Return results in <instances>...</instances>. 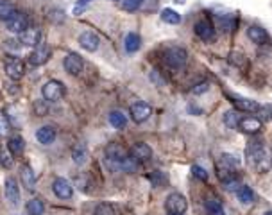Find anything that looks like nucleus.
<instances>
[{
  "label": "nucleus",
  "instance_id": "obj_46",
  "mask_svg": "<svg viewBox=\"0 0 272 215\" xmlns=\"http://www.w3.org/2000/svg\"><path fill=\"white\" fill-rule=\"evenodd\" d=\"M115 2H117V0H115Z\"/></svg>",
  "mask_w": 272,
  "mask_h": 215
},
{
  "label": "nucleus",
  "instance_id": "obj_28",
  "mask_svg": "<svg viewBox=\"0 0 272 215\" xmlns=\"http://www.w3.org/2000/svg\"><path fill=\"white\" fill-rule=\"evenodd\" d=\"M110 124L115 129H124L127 125V117L122 111H111L110 113Z\"/></svg>",
  "mask_w": 272,
  "mask_h": 215
},
{
  "label": "nucleus",
  "instance_id": "obj_13",
  "mask_svg": "<svg viewBox=\"0 0 272 215\" xmlns=\"http://www.w3.org/2000/svg\"><path fill=\"white\" fill-rule=\"evenodd\" d=\"M129 154L138 161V163H145V161H149L150 158H152V149L147 144H143V142H138V144H134L133 147H131Z\"/></svg>",
  "mask_w": 272,
  "mask_h": 215
},
{
  "label": "nucleus",
  "instance_id": "obj_26",
  "mask_svg": "<svg viewBox=\"0 0 272 215\" xmlns=\"http://www.w3.org/2000/svg\"><path fill=\"white\" fill-rule=\"evenodd\" d=\"M140 45H142V39H140V36L136 32H129L126 36V39H124V47H126L127 52H136L140 49Z\"/></svg>",
  "mask_w": 272,
  "mask_h": 215
},
{
  "label": "nucleus",
  "instance_id": "obj_36",
  "mask_svg": "<svg viewBox=\"0 0 272 215\" xmlns=\"http://www.w3.org/2000/svg\"><path fill=\"white\" fill-rule=\"evenodd\" d=\"M142 2H143V0H122V9H124V11L133 13V11H136L140 6H142Z\"/></svg>",
  "mask_w": 272,
  "mask_h": 215
},
{
  "label": "nucleus",
  "instance_id": "obj_3",
  "mask_svg": "<svg viewBox=\"0 0 272 215\" xmlns=\"http://www.w3.org/2000/svg\"><path fill=\"white\" fill-rule=\"evenodd\" d=\"M131 154L127 153L126 149L122 147L120 144H110L106 147V161H107V165H110L111 168H117V170H120L122 168V163L124 161L129 158Z\"/></svg>",
  "mask_w": 272,
  "mask_h": 215
},
{
  "label": "nucleus",
  "instance_id": "obj_6",
  "mask_svg": "<svg viewBox=\"0 0 272 215\" xmlns=\"http://www.w3.org/2000/svg\"><path fill=\"white\" fill-rule=\"evenodd\" d=\"M165 208H167V211H170V213H181L183 215L186 211V208H188V201H186V197L183 196V194L174 192V194H170V196L167 197Z\"/></svg>",
  "mask_w": 272,
  "mask_h": 215
},
{
  "label": "nucleus",
  "instance_id": "obj_30",
  "mask_svg": "<svg viewBox=\"0 0 272 215\" xmlns=\"http://www.w3.org/2000/svg\"><path fill=\"white\" fill-rule=\"evenodd\" d=\"M27 211H29V215H43V211H45L43 201L38 199V197L31 199V201L27 203Z\"/></svg>",
  "mask_w": 272,
  "mask_h": 215
},
{
  "label": "nucleus",
  "instance_id": "obj_41",
  "mask_svg": "<svg viewBox=\"0 0 272 215\" xmlns=\"http://www.w3.org/2000/svg\"><path fill=\"white\" fill-rule=\"evenodd\" d=\"M208 90H209V82H201V84L195 86L192 92L195 95H199V94H204V92H208Z\"/></svg>",
  "mask_w": 272,
  "mask_h": 215
},
{
  "label": "nucleus",
  "instance_id": "obj_16",
  "mask_svg": "<svg viewBox=\"0 0 272 215\" xmlns=\"http://www.w3.org/2000/svg\"><path fill=\"white\" fill-rule=\"evenodd\" d=\"M79 45L84 49V51L95 52L97 49H99V45H100V38L95 34V32L86 31V32H83V34L79 36Z\"/></svg>",
  "mask_w": 272,
  "mask_h": 215
},
{
  "label": "nucleus",
  "instance_id": "obj_5",
  "mask_svg": "<svg viewBox=\"0 0 272 215\" xmlns=\"http://www.w3.org/2000/svg\"><path fill=\"white\" fill-rule=\"evenodd\" d=\"M41 95H43V99L48 102L60 101V99L65 95V84L61 81L52 79V81H48L43 84V88H41Z\"/></svg>",
  "mask_w": 272,
  "mask_h": 215
},
{
  "label": "nucleus",
  "instance_id": "obj_39",
  "mask_svg": "<svg viewBox=\"0 0 272 215\" xmlns=\"http://www.w3.org/2000/svg\"><path fill=\"white\" fill-rule=\"evenodd\" d=\"M192 172H193V176L199 178V180H201V181H206V180H208V172H206L202 167H199V165H195V167L192 168Z\"/></svg>",
  "mask_w": 272,
  "mask_h": 215
},
{
  "label": "nucleus",
  "instance_id": "obj_44",
  "mask_svg": "<svg viewBox=\"0 0 272 215\" xmlns=\"http://www.w3.org/2000/svg\"><path fill=\"white\" fill-rule=\"evenodd\" d=\"M263 215H272V211H265V213Z\"/></svg>",
  "mask_w": 272,
  "mask_h": 215
},
{
  "label": "nucleus",
  "instance_id": "obj_29",
  "mask_svg": "<svg viewBox=\"0 0 272 215\" xmlns=\"http://www.w3.org/2000/svg\"><path fill=\"white\" fill-rule=\"evenodd\" d=\"M237 196H238V201H240L242 204L254 203V192H252L249 187H240L237 192Z\"/></svg>",
  "mask_w": 272,
  "mask_h": 215
},
{
  "label": "nucleus",
  "instance_id": "obj_38",
  "mask_svg": "<svg viewBox=\"0 0 272 215\" xmlns=\"http://www.w3.org/2000/svg\"><path fill=\"white\" fill-rule=\"evenodd\" d=\"M4 47H6V51H13V52H18L20 51L24 45H22V41L20 39H8V41L4 43Z\"/></svg>",
  "mask_w": 272,
  "mask_h": 215
},
{
  "label": "nucleus",
  "instance_id": "obj_7",
  "mask_svg": "<svg viewBox=\"0 0 272 215\" xmlns=\"http://www.w3.org/2000/svg\"><path fill=\"white\" fill-rule=\"evenodd\" d=\"M27 27H29L27 16L20 11H16L15 15L6 22V29H8L9 32H15V34H22Z\"/></svg>",
  "mask_w": 272,
  "mask_h": 215
},
{
  "label": "nucleus",
  "instance_id": "obj_27",
  "mask_svg": "<svg viewBox=\"0 0 272 215\" xmlns=\"http://www.w3.org/2000/svg\"><path fill=\"white\" fill-rule=\"evenodd\" d=\"M16 13V8L9 0H0V22H8Z\"/></svg>",
  "mask_w": 272,
  "mask_h": 215
},
{
  "label": "nucleus",
  "instance_id": "obj_21",
  "mask_svg": "<svg viewBox=\"0 0 272 215\" xmlns=\"http://www.w3.org/2000/svg\"><path fill=\"white\" fill-rule=\"evenodd\" d=\"M36 138H38L40 144L50 145L56 140V129L52 125H43V127H40L36 131Z\"/></svg>",
  "mask_w": 272,
  "mask_h": 215
},
{
  "label": "nucleus",
  "instance_id": "obj_17",
  "mask_svg": "<svg viewBox=\"0 0 272 215\" xmlns=\"http://www.w3.org/2000/svg\"><path fill=\"white\" fill-rule=\"evenodd\" d=\"M6 197L11 204L20 203V187L16 183L15 178H8L6 180Z\"/></svg>",
  "mask_w": 272,
  "mask_h": 215
},
{
  "label": "nucleus",
  "instance_id": "obj_22",
  "mask_svg": "<svg viewBox=\"0 0 272 215\" xmlns=\"http://www.w3.org/2000/svg\"><path fill=\"white\" fill-rule=\"evenodd\" d=\"M20 178H22V183H24V187L27 188V190H34L36 176H34V170L31 168V165H22Z\"/></svg>",
  "mask_w": 272,
  "mask_h": 215
},
{
  "label": "nucleus",
  "instance_id": "obj_8",
  "mask_svg": "<svg viewBox=\"0 0 272 215\" xmlns=\"http://www.w3.org/2000/svg\"><path fill=\"white\" fill-rule=\"evenodd\" d=\"M50 49H48V45H45V43H40V45H36L34 51L31 52V56H29V63H31L32 67H41V65H45V63L48 61V58H50Z\"/></svg>",
  "mask_w": 272,
  "mask_h": 215
},
{
  "label": "nucleus",
  "instance_id": "obj_23",
  "mask_svg": "<svg viewBox=\"0 0 272 215\" xmlns=\"http://www.w3.org/2000/svg\"><path fill=\"white\" fill-rule=\"evenodd\" d=\"M8 149L13 153V156H22L25 151V140L20 135H13L8 142Z\"/></svg>",
  "mask_w": 272,
  "mask_h": 215
},
{
  "label": "nucleus",
  "instance_id": "obj_10",
  "mask_svg": "<svg viewBox=\"0 0 272 215\" xmlns=\"http://www.w3.org/2000/svg\"><path fill=\"white\" fill-rule=\"evenodd\" d=\"M6 74H8L9 79H15V81H18V79L24 77L25 74V65L22 59L18 58H9L8 61H6Z\"/></svg>",
  "mask_w": 272,
  "mask_h": 215
},
{
  "label": "nucleus",
  "instance_id": "obj_34",
  "mask_svg": "<svg viewBox=\"0 0 272 215\" xmlns=\"http://www.w3.org/2000/svg\"><path fill=\"white\" fill-rule=\"evenodd\" d=\"M0 165L4 168H9L13 165V153L9 149L0 147Z\"/></svg>",
  "mask_w": 272,
  "mask_h": 215
},
{
  "label": "nucleus",
  "instance_id": "obj_4",
  "mask_svg": "<svg viewBox=\"0 0 272 215\" xmlns=\"http://www.w3.org/2000/svg\"><path fill=\"white\" fill-rule=\"evenodd\" d=\"M165 58V63L169 65L170 68H183L186 65V59H188V54H186L185 49L181 47H169L163 54Z\"/></svg>",
  "mask_w": 272,
  "mask_h": 215
},
{
  "label": "nucleus",
  "instance_id": "obj_19",
  "mask_svg": "<svg viewBox=\"0 0 272 215\" xmlns=\"http://www.w3.org/2000/svg\"><path fill=\"white\" fill-rule=\"evenodd\" d=\"M233 104L238 111H245V113H254L261 108L256 101H251V99H244V97H235L233 99Z\"/></svg>",
  "mask_w": 272,
  "mask_h": 215
},
{
  "label": "nucleus",
  "instance_id": "obj_9",
  "mask_svg": "<svg viewBox=\"0 0 272 215\" xmlns=\"http://www.w3.org/2000/svg\"><path fill=\"white\" fill-rule=\"evenodd\" d=\"M129 115L136 124H142V122H145L152 115V108L147 102H134L129 108Z\"/></svg>",
  "mask_w": 272,
  "mask_h": 215
},
{
  "label": "nucleus",
  "instance_id": "obj_45",
  "mask_svg": "<svg viewBox=\"0 0 272 215\" xmlns=\"http://www.w3.org/2000/svg\"><path fill=\"white\" fill-rule=\"evenodd\" d=\"M169 215H181V213H170V211H169Z\"/></svg>",
  "mask_w": 272,
  "mask_h": 215
},
{
  "label": "nucleus",
  "instance_id": "obj_15",
  "mask_svg": "<svg viewBox=\"0 0 272 215\" xmlns=\"http://www.w3.org/2000/svg\"><path fill=\"white\" fill-rule=\"evenodd\" d=\"M18 39L22 41L24 47H36V45H40L41 31L38 27H27L24 32H22Z\"/></svg>",
  "mask_w": 272,
  "mask_h": 215
},
{
  "label": "nucleus",
  "instance_id": "obj_18",
  "mask_svg": "<svg viewBox=\"0 0 272 215\" xmlns=\"http://www.w3.org/2000/svg\"><path fill=\"white\" fill-rule=\"evenodd\" d=\"M238 127H240V131H244V133L254 135L261 129V120L256 117H244V118H240Z\"/></svg>",
  "mask_w": 272,
  "mask_h": 215
},
{
  "label": "nucleus",
  "instance_id": "obj_40",
  "mask_svg": "<svg viewBox=\"0 0 272 215\" xmlns=\"http://www.w3.org/2000/svg\"><path fill=\"white\" fill-rule=\"evenodd\" d=\"M224 187H226V190H229V192H235V190L238 192L240 181H238V178H233V180H229V181H224Z\"/></svg>",
  "mask_w": 272,
  "mask_h": 215
},
{
  "label": "nucleus",
  "instance_id": "obj_31",
  "mask_svg": "<svg viewBox=\"0 0 272 215\" xmlns=\"http://www.w3.org/2000/svg\"><path fill=\"white\" fill-rule=\"evenodd\" d=\"M161 20L165 24H170V25H176L181 22V15L176 13L174 9H163L161 11Z\"/></svg>",
  "mask_w": 272,
  "mask_h": 215
},
{
  "label": "nucleus",
  "instance_id": "obj_37",
  "mask_svg": "<svg viewBox=\"0 0 272 215\" xmlns=\"http://www.w3.org/2000/svg\"><path fill=\"white\" fill-rule=\"evenodd\" d=\"M229 63H233L235 67H242L245 63V56L242 52H231L229 54Z\"/></svg>",
  "mask_w": 272,
  "mask_h": 215
},
{
  "label": "nucleus",
  "instance_id": "obj_32",
  "mask_svg": "<svg viewBox=\"0 0 272 215\" xmlns=\"http://www.w3.org/2000/svg\"><path fill=\"white\" fill-rule=\"evenodd\" d=\"M224 124L228 125V127L235 129L238 127V124H240V118H238V111L235 110H229L224 113Z\"/></svg>",
  "mask_w": 272,
  "mask_h": 215
},
{
  "label": "nucleus",
  "instance_id": "obj_43",
  "mask_svg": "<svg viewBox=\"0 0 272 215\" xmlns=\"http://www.w3.org/2000/svg\"><path fill=\"white\" fill-rule=\"evenodd\" d=\"M186 0H176V4H185Z\"/></svg>",
  "mask_w": 272,
  "mask_h": 215
},
{
  "label": "nucleus",
  "instance_id": "obj_1",
  "mask_svg": "<svg viewBox=\"0 0 272 215\" xmlns=\"http://www.w3.org/2000/svg\"><path fill=\"white\" fill-rule=\"evenodd\" d=\"M245 153H247V158H249V161H251V165H254L258 170L265 172L268 167H270V161H267V151H265V147L261 145V142L251 144Z\"/></svg>",
  "mask_w": 272,
  "mask_h": 215
},
{
  "label": "nucleus",
  "instance_id": "obj_12",
  "mask_svg": "<svg viewBox=\"0 0 272 215\" xmlns=\"http://www.w3.org/2000/svg\"><path fill=\"white\" fill-rule=\"evenodd\" d=\"M52 192L60 199H70L74 196V188H72L70 181H67L65 178H56L54 183H52Z\"/></svg>",
  "mask_w": 272,
  "mask_h": 215
},
{
  "label": "nucleus",
  "instance_id": "obj_33",
  "mask_svg": "<svg viewBox=\"0 0 272 215\" xmlns=\"http://www.w3.org/2000/svg\"><path fill=\"white\" fill-rule=\"evenodd\" d=\"M93 215H117V210H115L113 204L110 203H100L95 206Z\"/></svg>",
  "mask_w": 272,
  "mask_h": 215
},
{
  "label": "nucleus",
  "instance_id": "obj_42",
  "mask_svg": "<svg viewBox=\"0 0 272 215\" xmlns=\"http://www.w3.org/2000/svg\"><path fill=\"white\" fill-rule=\"evenodd\" d=\"M90 2H91V0H77V4H79V6H88Z\"/></svg>",
  "mask_w": 272,
  "mask_h": 215
},
{
  "label": "nucleus",
  "instance_id": "obj_24",
  "mask_svg": "<svg viewBox=\"0 0 272 215\" xmlns=\"http://www.w3.org/2000/svg\"><path fill=\"white\" fill-rule=\"evenodd\" d=\"M72 160L75 165H84L88 160V149L84 144H77L72 151Z\"/></svg>",
  "mask_w": 272,
  "mask_h": 215
},
{
  "label": "nucleus",
  "instance_id": "obj_35",
  "mask_svg": "<svg viewBox=\"0 0 272 215\" xmlns=\"http://www.w3.org/2000/svg\"><path fill=\"white\" fill-rule=\"evenodd\" d=\"M9 129H11L9 117L4 113V111H0V137H6V135L9 133Z\"/></svg>",
  "mask_w": 272,
  "mask_h": 215
},
{
  "label": "nucleus",
  "instance_id": "obj_25",
  "mask_svg": "<svg viewBox=\"0 0 272 215\" xmlns=\"http://www.w3.org/2000/svg\"><path fill=\"white\" fill-rule=\"evenodd\" d=\"M206 211L209 215H226L224 206H222V203L215 196H209L206 199Z\"/></svg>",
  "mask_w": 272,
  "mask_h": 215
},
{
  "label": "nucleus",
  "instance_id": "obj_11",
  "mask_svg": "<svg viewBox=\"0 0 272 215\" xmlns=\"http://www.w3.org/2000/svg\"><path fill=\"white\" fill-rule=\"evenodd\" d=\"M63 67H65V70H67L70 75H79L81 72H83V68H84V61H83V58H81L79 54L70 52V54L65 58Z\"/></svg>",
  "mask_w": 272,
  "mask_h": 215
},
{
  "label": "nucleus",
  "instance_id": "obj_2",
  "mask_svg": "<svg viewBox=\"0 0 272 215\" xmlns=\"http://www.w3.org/2000/svg\"><path fill=\"white\" fill-rule=\"evenodd\" d=\"M240 167V160L237 156H233V154H222L221 160L217 163V174L222 181H229L233 180L235 176V170Z\"/></svg>",
  "mask_w": 272,
  "mask_h": 215
},
{
  "label": "nucleus",
  "instance_id": "obj_20",
  "mask_svg": "<svg viewBox=\"0 0 272 215\" xmlns=\"http://www.w3.org/2000/svg\"><path fill=\"white\" fill-rule=\"evenodd\" d=\"M247 36L249 39H252V43H256V45H265L268 41V34L265 29H261L260 25H251L247 29Z\"/></svg>",
  "mask_w": 272,
  "mask_h": 215
},
{
  "label": "nucleus",
  "instance_id": "obj_14",
  "mask_svg": "<svg viewBox=\"0 0 272 215\" xmlns=\"http://www.w3.org/2000/svg\"><path fill=\"white\" fill-rule=\"evenodd\" d=\"M193 31H195V34L202 41H213L215 39V29H213L211 22H208V20H199L197 24H195V27H193Z\"/></svg>",
  "mask_w": 272,
  "mask_h": 215
}]
</instances>
